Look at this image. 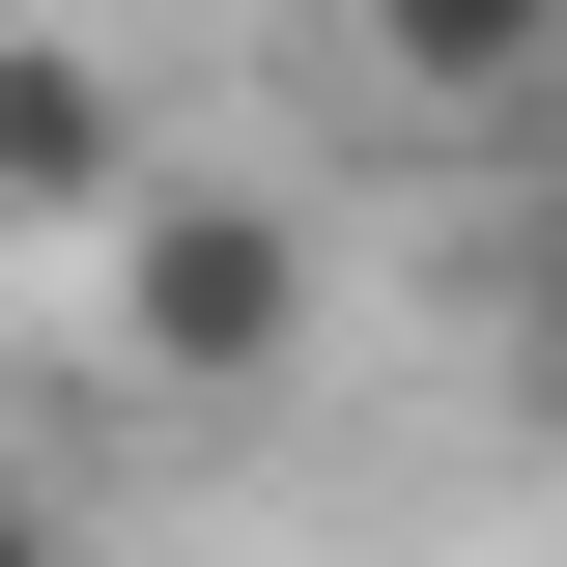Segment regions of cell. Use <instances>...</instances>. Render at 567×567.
<instances>
[{"mask_svg":"<svg viewBox=\"0 0 567 567\" xmlns=\"http://www.w3.org/2000/svg\"><path fill=\"white\" fill-rule=\"evenodd\" d=\"M369 58H398L425 114H511V85L567 58V0H369Z\"/></svg>","mask_w":567,"mask_h":567,"instance_id":"obj_3","label":"cell"},{"mask_svg":"<svg viewBox=\"0 0 567 567\" xmlns=\"http://www.w3.org/2000/svg\"><path fill=\"white\" fill-rule=\"evenodd\" d=\"M0 567H85V511H58V483H0Z\"/></svg>","mask_w":567,"mask_h":567,"instance_id":"obj_4","label":"cell"},{"mask_svg":"<svg viewBox=\"0 0 567 567\" xmlns=\"http://www.w3.org/2000/svg\"><path fill=\"white\" fill-rule=\"evenodd\" d=\"M539 341H567V227H539Z\"/></svg>","mask_w":567,"mask_h":567,"instance_id":"obj_5","label":"cell"},{"mask_svg":"<svg viewBox=\"0 0 567 567\" xmlns=\"http://www.w3.org/2000/svg\"><path fill=\"white\" fill-rule=\"evenodd\" d=\"M142 171H171V142H142V85L85 58V29H0V227H85V256H114Z\"/></svg>","mask_w":567,"mask_h":567,"instance_id":"obj_2","label":"cell"},{"mask_svg":"<svg viewBox=\"0 0 567 567\" xmlns=\"http://www.w3.org/2000/svg\"><path fill=\"white\" fill-rule=\"evenodd\" d=\"M114 341L171 369V398H256V369L312 341V227H284L256 171H142V227H114Z\"/></svg>","mask_w":567,"mask_h":567,"instance_id":"obj_1","label":"cell"}]
</instances>
